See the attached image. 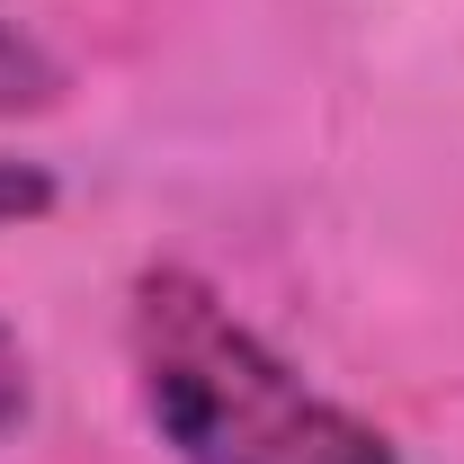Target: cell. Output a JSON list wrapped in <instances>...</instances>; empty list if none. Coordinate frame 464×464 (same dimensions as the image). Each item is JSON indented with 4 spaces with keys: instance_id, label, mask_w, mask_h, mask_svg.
<instances>
[{
    "instance_id": "3957f363",
    "label": "cell",
    "mask_w": 464,
    "mask_h": 464,
    "mask_svg": "<svg viewBox=\"0 0 464 464\" xmlns=\"http://www.w3.org/2000/svg\"><path fill=\"white\" fill-rule=\"evenodd\" d=\"M36 215H54V179H45V161L0 152V232H9V224H36Z\"/></svg>"
},
{
    "instance_id": "6da1fadb",
    "label": "cell",
    "mask_w": 464,
    "mask_h": 464,
    "mask_svg": "<svg viewBox=\"0 0 464 464\" xmlns=\"http://www.w3.org/2000/svg\"><path fill=\"white\" fill-rule=\"evenodd\" d=\"M134 393L179 464H393L375 420L304 384L197 268H143L125 304Z\"/></svg>"
},
{
    "instance_id": "277c9868",
    "label": "cell",
    "mask_w": 464,
    "mask_h": 464,
    "mask_svg": "<svg viewBox=\"0 0 464 464\" xmlns=\"http://www.w3.org/2000/svg\"><path fill=\"white\" fill-rule=\"evenodd\" d=\"M27 411H36V384H27V348L0 331V438H18V429H27Z\"/></svg>"
},
{
    "instance_id": "7a4b0ae2",
    "label": "cell",
    "mask_w": 464,
    "mask_h": 464,
    "mask_svg": "<svg viewBox=\"0 0 464 464\" xmlns=\"http://www.w3.org/2000/svg\"><path fill=\"white\" fill-rule=\"evenodd\" d=\"M63 99V63L18 27V18H0V116H36Z\"/></svg>"
}]
</instances>
